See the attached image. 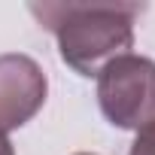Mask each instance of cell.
Wrapping results in <instances>:
<instances>
[{
    "mask_svg": "<svg viewBox=\"0 0 155 155\" xmlns=\"http://www.w3.org/2000/svg\"><path fill=\"white\" fill-rule=\"evenodd\" d=\"M31 15L58 40L61 61L79 76H97L134 43L140 3H31Z\"/></svg>",
    "mask_w": 155,
    "mask_h": 155,
    "instance_id": "1",
    "label": "cell"
},
{
    "mask_svg": "<svg viewBox=\"0 0 155 155\" xmlns=\"http://www.w3.org/2000/svg\"><path fill=\"white\" fill-rule=\"evenodd\" d=\"M97 104L110 125L140 131L155 119V61L125 52L97 73Z\"/></svg>",
    "mask_w": 155,
    "mask_h": 155,
    "instance_id": "2",
    "label": "cell"
},
{
    "mask_svg": "<svg viewBox=\"0 0 155 155\" xmlns=\"http://www.w3.org/2000/svg\"><path fill=\"white\" fill-rule=\"evenodd\" d=\"M46 73L43 67L21 52L0 55V134H9L28 125L46 104Z\"/></svg>",
    "mask_w": 155,
    "mask_h": 155,
    "instance_id": "3",
    "label": "cell"
},
{
    "mask_svg": "<svg viewBox=\"0 0 155 155\" xmlns=\"http://www.w3.org/2000/svg\"><path fill=\"white\" fill-rule=\"evenodd\" d=\"M128 155H155V119L137 131L134 143H131V152Z\"/></svg>",
    "mask_w": 155,
    "mask_h": 155,
    "instance_id": "4",
    "label": "cell"
},
{
    "mask_svg": "<svg viewBox=\"0 0 155 155\" xmlns=\"http://www.w3.org/2000/svg\"><path fill=\"white\" fill-rule=\"evenodd\" d=\"M0 155H15V149H12V143L0 134Z\"/></svg>",
    "mask_w": 155,
    "mask_h": 155,
    "instance_id": "5",
    "label": "cell"
},
{
    "mask_svg": "<svg viewBox=\"0 0 155 155\" xmlns=\"http://www.w3.org/2000/svg\"><path fill=\"white\" fill-rule=\"evenodd\" d=\"M76 155H94V152H76Z\"/></svg>",
    "mask_w": 155,
    "mask_h": 155,
    "instance_id": "6",
    "label": "cell"
}]
</instances>
